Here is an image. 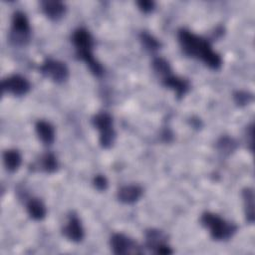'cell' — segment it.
<instances>
[{"mask_svg": "<svg viewBox=\"0 0 255 255\" xmlns=\"http://www.w3.org/2000/svg\"><path fill=\"white\" fill-rule=\"evenodd\" d=\"M137 4L143 12H149L153 9V2L151 1H139Z\"/></svg>", "mask_w": 255, "mask_h": 255, "instance_id": "cell-22", "label": "cell"}, {"mask_svg": "<svg viewBox=\"0 0 255 255\" xmlns=\"http://www.w3.org/2000/svg\"><path fill=\"white\" fill-rule=\"evenodd\" d=\"M42 6H43L44 13L50 19L58 20L65 14V5L62 2L46 1V2H43Z\"/></svg>", "mask_w": 255, "mask_h": 255, "instance_id": "cell-11", "label": "cell"}, {"mask_svg": "<svg viewBox=\"0 0 255 255\" xmlns=\"http://www.w3.org/2000/svg\"><path fill=\"white\" fill-rule=\"evenodd\" d=\"M152 65H153L154 70H155L157 73H159L160 75H164V77L167 76V75H169L170 67H169L168 63H167L165 60H163V59H161V58H157V59H155V60L153 61Z\"/></svg>", "mask_w": 255, "mask_h": 255, "instance_id": "cell-18", "label": "cell"}, {"mask_svg": "<svg viewBox=\"0 0 255 255\" xmlns=\"http://www.w3.org/2000/svg\"><path fill=\"white\" fill-rule=\"evenodd\" d=\"M27 211L29 215L37 220H40L45 217L46 215V208L45 205L42 203L41 200L33 198L27 204Z\"/></svg>", "mask_w": 255, "mask_h": 255, "instance_id": "cell-14", "label": "cell"}, {"mask_svg": "<svg viewBox=\"0 0 255 255\" xmlns=\"http://www.w3.org/2000/svg\"><path fill=\"white\" fill-rule=\"evenodd\" d=\"M178 41L185 54L200 58L212 69H218L221 66V58L211 49L206 40L182 29L178 32Z\"/></svg>", "mask_w": 255, "mask_h": 255, "instance_id": "cell-1", "label": "cell"}, {"mask_svg": "<svg viewBox=\"0 0 255 255\" xmlns=\"http://www.w3.org/2000/svg\"><path fill=\"white\" fill-rule=\"evenodd\" d=\"M235 99H236V103L237 104H240V105H244V104H247L249 103V101L251 100V96L248 95L247 93H237L236 96H235Z\"/></svg>", "mask_w": 255, "mask_h": 255, "instance_id": "cell-21", "label": "cell"}, {"mask_svg": "<svg viewBox=\"0 0 255 255\" xmlns=\"http://www.w3.org/2000/svg\"><path fill=\"white\" fill-rule=\"evenodd\" d=\"M42 168L48 172H52V171L56 170V168H57L56 157L51 153L45 154L42 157Z\"/></svg>", "mask_w": 255, "mask_h": 255, "instance_id": "cell-17", "label": "cell"}, {"mask_svg": "<svg viewBox=\"0 0 255 255\" xmlns=\"http://www.w3.org/2000/svg\"><path fill=\"white\" fill-rule=\"evenodd\" d=\"M5 166L9 170H16L21 163V155L17 150H6L3 155Z\"/></svg>", "mask_w": 255, "mask_h": 255, "instance_id": "cell-15", "label": "cell"}, {"mask_svg": "<svg viewBox=\"0 0 255 255\" xmlns=\"http://www.w3.org/2000/svg\"><path fill=\"white\" fill-rule=\"evenodd\" d=\"M243 197H244V200H245V205H246V217H247V220L252 223L253 220H254V213H253V191L251 189H246L244 192H243Z\"/></svg>", "mask_w": 255, "mask_h": 255, "instance_id": "cell-16", "label": "cell"}, {"mask_svg": "<svg viewBox=\"0 0 255 255\" xmlns=\"http://www.w3.org/2000/svg\"><path fill=\"white\" fill-rule=\"evenodd\" d=\"M94 183H95V186L99 190H105L107 188V185H108V181H107L106 177L103 176V175L96 176L95 180H94Z\"/></svg>", "mask_w": 255, "mask_h": 255, "instance_id": "cell-20", "label": "cell"}, {"mask_svg": "<svg viewBox=\"0 0 255 255\" xmlns=\"http://www.w3.org/2000/svg\"><path fill=\"white\" fill-rule=\"evenodd\" d=\"M93 124L100 130V142L102 146H111L115 139V131L112 126L111 116L107 113H100L94 117Z\"/></svg>", "mask_w": 255, "mask_h": 255, "instance_id": "cell-4", "label": "cell"}, {"mask_svg": "<svg viewBox=\"0 0 255 255\" xmlns=\"http://www.w3.org/2000/svg\"><path fill=\"white\" fill-rule=\"evenodd\" d=\"M30 37V27L26 16L17 12L14 14L12 21V30L10 34L11 41L15 45H25Z\"/></svg>", "mask_w": 255, "mask_h": 255, "instance_id": "cell-5", "label": "cell"}, {"mask_svg": "<svg viewBox=\"0 0 255 255\" xmlns=\"http://www.w3.org/2000/svg\"><path fill=\"white\" fill-rule=\"evenodd\" d=\"M30 89L28 81L18 75L11 76L2 82V90L15 96H22Z\"/></svg>", "mask_w": 255, "mask_h": 255, "instance_id": "cell-7", "label": "cell"}, {"mask_svg": "<svg viewBox=\"0 0 255 255\" xmlns=\"http://www.w3.org/2000/svg\"><path fill=\"white\" fill-rule=\"evenodd\" d=\"M63 233L65 236L74 242L81 241L84 236V230L82 227V224L77 216L73 215L70 217L68 223L63 228Z\"/></svg>", "mask_w": 255, "mask_h": 255, "instance_id": "cell-9", "label": "cell"}, {"mask_svg": "<svg viewBox=\"0 0 255 255\" xmlns=\"http://www.w3.org/2000/svg\"><path fill=\"white\" fill-rule=\"evenodd\" d=\"M163 84H164V86L172 89L175 92V94L177 95V97L183 96L187 92L188 87H189L188 82L186 80L171 76L170 74L164 77Z\"/></svg>", "mask_w": 255, "mask_h": 255, "instance_id": "cell-10", "label": "cell"}, {"mask_svg": "<svg viewBox=\"0 0 255 255\" xmlns=\"http://www.w3.org/2000/svg\"><path fill=\"white\" fill-rule=\"evenodd\" d=\"M41 72L54 82H64L68 77V69L62 62L47 60L41 66Z\"/></svg>", "mask_w": 255, "mask_h": 255, "instance_id": "cell-6", "label": "cell"}, {"mask_svg": "<svg viewBox=\"0 0 255 255\" xmlns=\"http://www.w3.org/2000/svg\"><path fill=\"white\" fill-rule=\"evenodd\" d=\"M141 42H142V45L147 50L154 51V50H157L159 48V43L152 36H150L147 33H142L141 34Z\"/></svg>", "mask_w": 255, "mask_h": 255, "instance_id": "cell-19", "label": "cell"}, {"mask_svg": "<svg viewBox=\"0 0 255 255\" xmlns=\"http://www.w3.org/2000/svg\"><path fill=\"white\" fill-rule=\"evenodd\" d=\"M36 131L39 138L46 144L53 142L55 137V131L53 127L44 121H40L36 124Z\"/></svg>", "mask_w": 255, "mask_h": 255, "instance_id": "cell-13", "label": "cell"}, {"mask_svg": "<svg viewBox=\"0 0 255 255\" xmlns=\"http://www.w3.org/2000/svg\"><path fill=\"white\" fill-rule=\"evenodd\" d=\"M73 42L79 58L87 63L94 75L101 76L103 74V67L93 56V40L90 33L85 29H78L73 35Z\"/></svg>", "mask_w": 255, "mask_h": 255, "instance_id": "cell-2", "label": "cell"}, {"mask_svg": "<svg viewBox=\"0 0 255 255\" xmlns=\"http://www.w3.org/2000/svg\"><path fill=\"white\" fill-rule=\"evenodd\" d=\"M111 247L116 254L137 253L135 243L124 234H114L111 238Z\"/></svg>", "mask_w": 255, "mask_h": 255, "instance_id": "cell-8", "label": "cell"}, {"mask_svg": "<svg viewBox=\"0 0 255 255\" xmlns=\"http://www.w3.org/2000/svg\"><path fill=\"white\" fill-rule=\"evenodd\" d=\"M141 188L135 185H128V186H124L119 190L118 196L119 199L122 202L125 203H133L136 201L140 195H141Z\"/></svg>", "mask_w": 255, "mask_h": 255, "instance_id": "cell-12", "label": "cell"}, {"mask_svg": "<svg viewBox=\"0 0 255 255\" xmlns=\"http://www.w3.org/2000/svg\"><path fill=\"white\" fill-rule=\"evenodd\" d=\"M201 222L209 229L211 236L216 240H226L236 231L235 225L225 221L213 213H204L201 217Z\"/></svg>", "mask_w": 255, "mask_h": 255, "instance_id": "cell-3", "label": "cell"}]
</instances>
